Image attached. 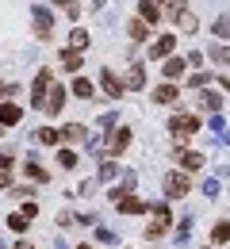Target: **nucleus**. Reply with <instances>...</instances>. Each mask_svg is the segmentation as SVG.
<instances>
[{
	"instance_id": "1",
	"label": "nucleus",
	"mask_w": 230,
	"mask_h": 249,
	"mask_svg": "<svg viewBox=\"0 0 230 249\" xmlns=\"http://www.w3.org/2000/svg\"><path fill=\"white\" fill-rule=\"evenodd\" d=\"M169 19H173V23H177L184 35H192V31L199 27V19L188 12V4H184V0H169Z\"/></svg>"
},
{
	"instance_id": "2",
	"label": "nucleus",
	"mask_w": 230,
	"mask_h": 249,
	"mask_svg": "<svg viewBox=\"0 0 230 249\" xmlns=\"http://www.w3.org/2000/svg\"><path fill=\"white\" fill-rule=\"evenodd\" d=\"M196 130H199V119H196V115H173V119H169V134H173L177 142H188Z\"/></svg>"
},
{
	"instance_id": "3",
	"label": "nucleus",
	"mask_w": 230,
	"mask_h": 249,
	"mask_svg": "<svg viewBox=\"0 0 230 249\" xmlns=\"http://www.w3.org/2000/svg\"><path fill=\"white\" fill-rule=\"evenodd\" d=\"M161 188H165V199H184L188 192H192V184H188V177L177 169V173H169L161 180Z\"/></svg>"
},
{
	"instance_id": "4",
	"label": "nucleus",
	"mask_w": 230,
	"mask_h": 249,
	"mask_svg": "<svg viewBox=\"0 0 230 249\" xmlns=\"http://www.w3.org/2000/svg\"><path fill=\"white\" fill-rule=\"evenodd\" d=\"M31 23H35V38H50L54 35V12L50 8H31Z\"/></svg>"
},
{
	"instance_id": "5",
	"label": "nucleus",
	"mask_w": 230,
	"mask_h": 249,
	"mask_svg": "<svg viewBox=\"0 0 230 249\" xmlns=\"http://www.w3.org/2000/svg\"><path fill=\"white\" fill-rule=\"evenodd\" d=\"M50 81H54V73L50 69H38V77H35V85H31V107H38L42 111V100H46V89H50Z\"/></svg>"
},
{
	"instance_id": "6",
	"label": "nucleus",
	"mask_w": 230,
	"mask_h": 249,
	"mask_svg": "<svg viewBox=\"0 0 230 249\" xmlns=\"http://www.w3.org/2000/svg\"><path fill=\"white\" fill-rule=\"evenodd\" d=\"M66 107V89L58 85V81H50V89H46V100H42V111L46 115H58Z\"/></svg>"
},
{
	"instance_id": "7",
	"label": "nucleus",
	"mask_w": 230,
	"mask_h": 249,
	"mask_svg": "<svg viewBox=\"0 0 230 249\" xmlns=\"http://www.w3.org/2000/svg\"><path fill=\"white\" fill-rule=\"evenodd\" d=\"M104 146H107L111 154H123V150L131 146V130H127V126H119V130H107V138H104Z\"/></svg>"
},
{
	"instance_id": "8",
	"label": "nucleus",
	"mask_w": 230,
	"mask_h": 249,
	"mask_svg": "<svg viewBox=\"0 0 230 249\" xmlns=\"http://www.w3.org/2000/svg\"><path fill=\"white\" fill-rule=\"evenodd\" d=\"M100 85H104V92L111 96V100H119V96H123V81L115 77V69H100Z\"/></svg>"
},
{
	"instance_id": "9",
	"label": "nucleus",
	"mask_w": 230,
	"mask_h": 249,
	"mask_svg": "<svg viewBox=\"0 0 230 249\" xmlns=\"http://www.w3.org/2000/svg\"><path fill=\"white\" fill-rule=\"evenodd\" d=\"M173 46H177V38L173 35H161L154 46H150V62H161V58H173Z\"/></svg>"
},
{
	"instance_id": "10",
	"label": "nucleus",
	"mask_w": 230,
	"mask_h": 249,
	"mask_svg": "<svg viewBox=\"0 0 230 249\" xmlns=\"http://www.w3.org/2000/svg\"><path fill=\"white\" fill-rule=\"evenodd\" d=\"M111 203H115L123 215H142V211H146V199H138L134 192H131V196H119V199H111Z\"/></svg>"
},
{
	"instance_id": "11",
	"label": "nucleus",
	"mask_w": 230,
	"mask_h": 249,
	"mask_svg": "<svg viewBox=\"0 0 230 249\" xmlns=\"http://www.w3.org/2000/svg\"><path fill=\"white\" fill-rule=\"evenodd\" d=\"M58 138H62V142H77V146H85V142H88V130H85L81 123H66L62 130H58Z\"/></svg>"
},
{
	"instance_id": "12",
	"label": "nucleus",
	"mask_w": 230,
	"mask_h": 249,
	"mask_svg": "<svg viewBox=\"0 0 230 249\" xmlns=\"http://www.w3.org/2000/svg\"><path fill=\"white\" fill-rule=\"evenodd\" d=\"M23 177L35 180V184H46V180H50V173L38 165V157H27V161H23Z\"/></svg>"
},
{
	"instance_id": "13",
	"label": "nucleus",
	"mask_w": 230,
	"mask_h": 249,
	"mask_svg": "<svg viewBox=\"0 0 230 249\" xmlns=\"http://www.w3.org/2000/svg\"><path fill=\"white\" fill-rule=\"evenodd\" d=\"M184 69H188V62H184V58H165V81H169V85H177V81H180V77H184Z\"/></svg>"
},
{
	"instance_id": "14",
	"label": "nucleus",
	"mask_w": 230,
	"mask_h": 249,
	"mask_svg": "<svg viewBox=\"0 0 230 249\" xmlns=\"http://www.w3.org/2000/svg\"><path fill=\"white\" fill-rule=\"evenodd\" d=\"M177 161H180V169L196 173V169H203V161H207V157H203V154H196V150H177Z\"/></svg>"
},
{
	"instance_id": "15",
	"label": "nucleus",
	"mask_w": 230,
	"mask_h": 249,
	"mask_svg": "<svg viewBox=\"0 0 230 249\" xmlns=\"http://www.w3.org/2000/svg\"><path fill=\"white\" fill-rule=\"evenodd\" d=\"M146 211H150V215H154V226H158V230H169V222H173V215H169V207H165V203H146Z\"/></svg>"
},
{
	"instance_id": "16",
	"label": "nucleus",
	"mask_w": 230,
	"mask_h": 249,
	"mask_svg": "<svg viewBox=\"0 0 230 249\" xmlns=\"http://www.w3.org/2000/svg\"><path fill=\"white\" fill-rule=\"evenodd\" d=\"M196 104L203 107V111H215V115H219L227 100H223V92H199V96H196Z\"/></svg>"
},
{
	"instance_id": "17",
	"label": "nucleus",
	"mask_w": 230,
	"mask_h": 249,
	"mask_svg": "<svg viewBox=\"0 0 230 249\" xmlns=\"http://www.w3.org/2000/svg\"><path fill=\"white\" fill-rule=\"evenodd\" d=\"M138 19H142L146 27H154V23L161 19V12H158V4H154V0H142V4H138Z\"/></svg>"
},
{
	"instance_id": "18",
	"label": "nucleus",
	"mask_w": 230,
	"mask_h": 249,
	"mask_svg": "<svg viewBox=\"0 0 230 249\" xmlns=\"http://www.w3.org/2000/svg\"><path fill=\"white\" fill-rule=\"evenodd\" d=\"M19 119H23L19 104H0V126H16Z\"/></svg>"
},
{
	"instance_id": "19",
	"label": "nucleus",
	"mask_w": 230,
	"mask_h": 249,
	"mask_svg": "<svg viewBox=\"0 0 230 249\" xmlns=\"http://www.w3.org/2000/svg\"><path fill=\"white\" fill-rule=\"evenodd\" d=\"M146 85V65H131V73H127V81H123V89H142Z\"/></svg>"
},
{
	"instance_id": "20",
	"label": "nucleus",
	"mask_w": 230,
	"mask_h": 249,
	"mask_svg": "<svg viewBox=\"0 0 230 249\" xmlns=\"http://www.w3.org/2000/svg\"><path fill=\"white\" fill-rule=\"evenodd\" d=\"M154 100H158V104H177V100H180V89H177V85H161V89H154Z\"/></svg>"
},
{
	"instance_id": "21",
	"label": "nucleus",
	"mask_w": 230,
	"mask_h": 249,
	"mask_svg": "<svg viewBox=\"0 0 230 249\" xmlns=\"http://www.w3.org/2000/svg\"><path fill=\"white\" fill-rule=\"evenodd\" d=\"M58 62L66 65V69H73V73H77V69L85 65V58H81V50H62V54H58Z\"/></svg>"
},
{
	"instance_id": "22",
	"label": "nucleus",
	"mask_w": 230,
	"mask_h": 249,
	"mask_svg": "<svg viewBox=\"0 0 230 249\" xmlns=\"http://www.w3.org/2000/svg\"><path fill=\"white\" fill-rule=\"evenodd\" d=\"M73 96H81V100H92V96H96L92 81H88V77H77V81H73Z\"/></svg>"
},
{
	"instance_id": "23",
	"label": "nucleus",
	"mask_w": 230,
	"mask_h": 249,
	"mask_svg": "<svg viewBox=\"0 0 230 249\" xmlns=\"http://www.w3.org/2000/svg\"><path fill=\"white\" fill-rule=\"evenodd\" d=\"M127 35H131L134 42H146V35H150V27H146L142 19H131V23H127Z\"/></svg>"
},
{
	"instance_id": "24",
	"label": "nucleus",
	"mask_w": 230,
	"mask_h": 249,
	"mask_svg": "<svg viewBox=\"0 0 230 249\" xmlns=\"http://www.w3.org/2000/svg\"><path fill=\"white\" fill-rule=\"evenodd\" d=\"M35 138H38L42 146H62V138H58V130H54V126H42V130H38Z\"/></svg>"
},
{
	"instance_id": "25",
	"label": "nucleus",
	"mask_w": 230,
	"mask_h": 249,
	"mask_svg": "<svg viewBox=\"0 0 230 249\" xmlns=\"http://www.w3.org/2000/svg\"><path fill=\"white\" fill-rule=\"evenodd\" d=\"M85 46H88V31H85V27H77V31L69 35V50H85Z\"/></svg>"
},
{
	"instance_id": "26",
	"label": "nucleus",
	"mask_w": 230,
	"mask_h": 249,
	"mask_svg": "<svg viewBox=\"0 0 230 249\" xmlns=\"http://www.w3.org/2000/svg\"><path fill=\"white\" fill-rule=\"evenodd\" d=\"M54 4H58V8L66 12L69 19H77V16H81V0H54Z\"/></svg>"
},
{
	"instance_id": "27",
	"label": "nucleus",
	"mask_w": 230,
	"mask_h": 249,
	"mask_svg": "<svg viewBox=\"0 0 230 249\" xmlns=\"http://www.w3.org/2000/svg\"><path fill=\"white\" fill-rule=\"evenodd\" d=\"M115 173H119L115 161H100V180H115Z\"/></svg>"
},
{
	"instance_id": "28",
	"label": "nucleus",
	"mask_w": 230,
	"mask_h": 249,
	"mask_svg": "<svg viewBox=\"0 0 230 249\" xmlns=\"http://www.w3.org/2000/svg\"><path fill=\"white\" fill-rule=\"evenodd\" d=\"M211 238H215V246H227V238H230V226H227V222H219V226L211 230Z\"/></svg>"
},
{
	"instance_id": "29",
	"label": "nucleus",
	"mask_w": 230,
	"mask_h": 249,
	"mask_svg": "<svg viewBox=\"0 0 230 249\" xmlns=\"http://www.w3.org/2000/svg\"><path fill=\"white\" fill-rule=\"evenodd\" d=\"M211 130H215V138H219V142H227V119H223V115H215V119H211Z\"/></svg>"
},
{
	"instance_id": "30",
	"label": "nucleus",
	"mask_w": 230,
	"mask_h": 249,
	"mask_svg": "<svg viewBox=\"0 0 230 249\" xmlns=\"http://www.w3.org/2000/svg\"><path fill=\"white\" fill-rule=\"evenodd\" d=\"M58 161H62V169H77V154L73 150H58Z\"/></svg>"
},
{
	"instance_id": "31",
	"label": "nucleus",
	"mask_w": 230,
	"mask_h": 249,
	"mask_svg": "<svg viewBox=\"0 0 230 249\" xmlns=\"http://www.w3.org/2000/svg\"><path fill=\"white\" fill-rule=\"evenodd\" d=\"M8 226H12L16 234H23V230H27V218H23L19 211H16V215H8Z\"/></svg>"
},
{
	"instance_id": "32",
	"label": "nucleus",
	"mask_w": 230,
	"mask_h": 249,
	"mask_svg": "<svg viewBox=\"0 0 230 249\" xmlns=\"http://www.w3.org/2000/svg\"><path fill=\"white\" fill-rule=\"evenodd\" d=\"M207 81H211V73H192V77H188L192 89H207Z\"/></svg>"
},
{
	"instance_id": "33",
	"label": "nucleus",
	"mask_w": 230,
	"mask_h": 249,
	"mask_svg": "<svg viewBox=\"0 0 230 249\" xmlns=\"http://www.w3.org/2000/svg\"><path fill=\"white\" fill-rule=\"evenodd\" d=\"M219 180H211V177H207V180H203V196H207V199H215V196H219Z\"/></svg>"
},
{
	"instance_id": "34",
	"label": "nucleus",
	"mask_w": 230,
	"mask_h": 249,
	"mask_svg": "<svg viewBox=\"0 0 230 249\" xmlns=\"http://www.w3.org/2000/svg\"><path fill=\"white\" fill-rule=\"evenodd\" d=\"M215 35H219V38H227V35H230V19H227V16L215 19Z\"/></svg>"
},
{
	"instance_id": "35",
	"label": "nucleus",
	"mask_w": 230,
	"mask_h": 249,
	"mask_svg": "<svg viewBox=\"0 0 230 249\" xmlns=\"http://www.w3.org/2000/svg\"><path fill=\"white\" fill-rule=\"evenodd\" d=\"M92 192H96V180H81V184H77V192H73V196H92Z\"/></svg>"
},
{
	"instance_id": "36",
	"label": "nucleus",
	"mask_w": 230,
	"mask_h": 249,
	"mask_svg": "<svg viewBox=\"0 0 230 249\" xmlns=\"http://www.w3.org/2000/svg\"><path fill=\"white\" fill-rule=\"evenodd\" d=\"M211 58H215V62H219V65H227V42H219V46L211 50Z\"/></svg>"
},
{
	"instance_id": "37",
	"label": "nucleus",
	"mask_w": 230,
	"mask_h": 249,
	"mask_svg": "<svg viewBox=\"0 0 230 249\" xmlns=\"http://www.w3.org/2000/svg\"><path fill=\"white\" fill-rule=\"evenodd\" d=\"M96 238H100V242H107V246H111V242H115V234H111V230H107V226H96Z\"/></svg>"
},
{
	"instance_id": "38",
	"label": "nucleus",
	"mask_w": 230,
	"mask_h": 249,
	"mask_svg": "<svg viewBox=\"0 0 230 249\" xmlns=\"http://www.w3.org/2000/svg\"><path fill=\"white\" fill-rule=\"evenodd\" d=\"M12 165H16V157H12V154H0V173H12Z\"/></svg>"
},
{
	"instance_id": "39",
	"label": "nucleus",
	"mask_w": 230,
	"mask_h": 249,
	"mask_svg": "<svg viewBox=\"0 0 230 249\" xmlns=\"http://www.w3.org/2000/svg\"><path fill=\"white\" fill-rule=\"evenodd\" d=\"M119 123V115H115V111H104V115H100V126H115Z\"/></svg>"
},
{
	"instance_id": "40",
	"label": "nucleus",
	"mask_w": 230,
	"mask_h": 249,
	"mask_svg": "<svg viewBox=\"0 0 230 249\" xmlns=\"http://www.w3.org/2000/svg\"><path fill=\"white\" fill-rule=\"evenodd\" d=\"M188 222H192V218H188ZM188 222H180V230H177V242H188V234H192V226H188Z\"/></svg>"
},
{
	"instance_id": "41",
	"label": "nucleus",
	"mask_w": 230,
	"mask_h": 249,
	"mask_svg": "<svg viewBox=\"0 0 230 249\" xmlns=\"http://www.w3.org/2000/svg\"><path fill=\"white\" fill-rule=\"evenodd\" d=\"M19 215H23V218H35V215H38V207H35L31 199H27V203H23V211H19Z\"/></svg>"
},
{
	"instance_id": "42",
	"label": "nucleus",
	"mask_w": 230,
	"mask_h": 249,
	"mask_svg": "<svg viewBox=\"0 0 230 249\" xmlns=\"http://www.w3.org/2000/svg\"><path fill=\"white\" fill-rule=\"evenodd\" d=\"M4 188H12V177H8V173H0V192H4Z\"/></svg>"
},
{
	"instance_id": "43",
	"label": "nucleus",
	"mask_w": 230,
	"mask_h": 249,
	"mask_svg": "<svg viewBox=\"0 0 230 249\" xmlns=\"http://www.w3.org/2000/svg\"><path fill=\"white\" fill-rule=\"evenodd\" d=\"M16 249H35V246H27V242H19V246H16Z\"/></svg>"
},
{
	"instance_id": "44",
	"label": "nucleus",
	"mask_w": 230,
	"mask_h": 249,
	"mask_svg": "<svg viewBox=\"0 0 230 249\" xmlns=\"http://www.w3.org/2000/svg\"><path fill=\"white\" fill-rule=\"evenodd\" d=\"M77 249H92V246H88V242H85V246H77Z\"/></svg>"
},
{
	"instance_id": "45",
	"label": "nucleus",
	"mask_w": 230,
	"mask_h": 249,
	"mask_svg": "<svg viewBox=\"0 0 230 249\" xmlns=\"http://www.w3.org/2000/svg\"><path fill=\"white\" fill-rule=\"evenodd\" d=\"M154 4H158V0H154Z\"/></svg>"
},
{
	"instance_id": "46",
	"label": "nucleus",
	"mask_w": 230,
	"mask_h": 249,
	"mask_svg": "<svg viewBox=\"0 0 230 249\" xmlns=\"http://www.w3.org/2000/svg\"><path fill=\"white\" fill-rule=\"evenodd\" d=\"M0 134H4V130H0Z\"/></svg>"
}]
</instances>
